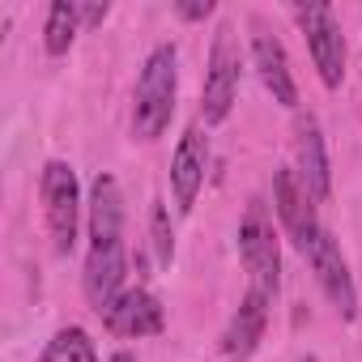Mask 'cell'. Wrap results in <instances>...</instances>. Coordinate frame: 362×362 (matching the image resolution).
I'll list each match as a JSON object with an SVG mask.
<instances>
[{
  "instance_id": "cell-1",
  "label": "cell",
  "mask_w": 362,
  "mask_h": 362,
  "mask_svg": "<svg viewBox=\"0 0 362 362\" xmlns=\"http://www.w3.org/2000/svg\"><path fill=\"white\" fill-rule=\"evenodd\" d=\"M124 197L115 175H98L90 188V256H86V298L103 315L124 290Z\"/></svg>"
},
{
  "instance_id": "cell-2",
  "label": "cell",
  "mask_w": 362,
  "mask_h": 362,
  "mask_svg": "<svg viewBox=\"0 0 362 362\" xmlns=\"http://www.w3.org/2000/svg\"><path fill=\"white\" fill-rule=\"evenodd\" d=\"M175 90H179V52L170 43H158L136 77V98H132V136L136 141H158L175 115Z\"/></svg>"
},
{
  "instance_id": "cell-3",
  "label": "cell",
  "mask_w": 362,
  "mask_h": 362,
  "mask_svg": "<svg viewBox=\"0 0 362 362\" xmlns=\"http://www.w3.org/2000/svg\"><path fill=\"white\" fill-rule=\"evenodd\" d=\"M239 260H243V269L252 277V290L273 298L277 286H281V252H277L273 218L264 214L260 201H252L243 222H239Z\"/></svg>"
},
{
  "instance_id": "cell-4",
  "label": "cell",
  "mask_w": 362,
  "mask_h": 362,
  "mask_svg": "<svg viewBox=\"0 0 362 362\" xmlns=\"http://www.w3.org/2000/svg\"><path fill=\"white\" fill-rule=\"evenodd\" d=\"M239 73H243V47L230 22L218 26L214 47H209V73H205V94H201V115L205 124H222L239 98Z\"/></svg>"
},
{
  "instance_id": "cell-5",
  "label": "cell",
  "mask_w": 362,
  "mask_h": 362,
  "mask_svg": "<svg viewBox=\"0 0 362 362\" xmlns=\"http://www.w3.org/2000/svg\"><path fill=\"white\" fill-rule=\"evenodd\" d=\"M43 209H47V230L60 256L77 247V222H81V184L77 170L60 158L43 166Z\"/></svg>"
},
{
  "instance_id": "cell-6",
  "label": "cell",
  "mask_w": 362,
  "mask_h": 362,
  "mask_svg": "<svg viewBox=\"0 0 362 362\" xmlns=\"http://www.w3.org/2000/svg\"><path fill=\"white\" fill-rule=\"evenodd\" d=\"M294 18L303 26V39H307V52H311V64H315L320 81L328 90H337L341 77H345V35H341L332 9L315 0V5H298Z\"/></svg>"
},
{
  "instance_id": "cell-7",
  "label": "cell",
  "mask_w": 362,
  "mask_h": 362,
  "mask_svg": "<svg viewBox=\"0 0 362 362\" xmlns=\"http://www.w3.org/2000/svg\"><path fill=\"white\" fill-rule=\"evenodd\" d=\"M273 205H277V218H281L290 243L307 256L315 247V239L324 235V226L315 218V197L303 188V179H298L294 166H281L277 170V179H273Z\"/></svg>"
},
{
  "instance_id": "cell-8",
  "label": "cell",
  "mask_w": 362,
  "mask_h": 362,
  "mask_svg": "<svg viewBox=\"0 0 362 362\" xmlns=\"http://www.w3.org/2000/svg\"><path fill=\"white\" fill-rule=\"evenodd\" d=\"M307 260H311V269H315L320 290H324L328 303L337 307V315H341V320H354V315H358V290H354L349 264H345V256H341V247H337V239H332L328 230L315 239V247L307 252Z\"/></svg>"
},
{
  "instance_id": "cell-9",
  "label": "cell",
  "mask_w": 362,
  "mask_h": 362,
  "mask_svg": "<svg viewBox=\"0 0 362 362\" xmlns=\"http://www.w3.org/2000/svg\"><path fill=\"white\" fill-rule=\"evenodd\" d=\"M205 166H209V136L201 128H188L170 158V192H175L179 214H192L201 184H205Z\"/></svg>"
},
{
  "instance_id": "cell-10",
  "label": "cell",
  "mask_w": 362,
  "mask_h": 362,
  "mask_svg": "<svg viewBox=\"0 0 362 362\" xmlns=\"http://www.w3.org/2000/svg\"><path fill=\"white\" fill-rule=\"evenodd\" d=\"M294 158H298V179L303 188L315 197V201H328L332 192V170H328V149H324V132H320V119L315 115H298L294 124Z\"/></svg>"
},
{
  "instance_id": "cell-11",
  "label": "cell",
  "mask_w": 362,
  "mask_h": 362,
  "mask_svg": "<svg viewBox=\"0 0 362 362\" xmlns=\"http://www.w3.org/2000/svg\"><path fill=\"white\" fill-rule=\"evenodd\" d=\"M103 324L115 332V337H153L162 332L166 315H162V303L149 294V290H124L107 311H103Z\"/></svg>"
},
{
  "instance_id": "cell-12",
  "label": "cell",
  "mask_w": 362,
  "mask_h": 362,
  "mask_svg": "<svg viewBox=\"0 0 362 362\" xmlns=\"http://www.w3.org/2000/svg\"><path fill=\"white\" fill-rule=\"evenodd\" d=\"M252 60H256L260 81H264V90L273 94V103L298 107V86H294V73H290V60H286L281 39L269 35V30H260V35L252 39Z\"/></svg>"
},
{
  "instance_id": "cell-13",
  "label": "cell",
  "mask_w": 362,
  "mask_h": 362,
  "mask_svg": "<svg viewBox=\"0 0 362 362\" xmlns=\"http://www.w3.org/2000/svg\"><path fill=\"white\" fill-rule=\"evenodd\" d=\"M269 307H273V298H264V294L247 290L243 307L235 311V320H230V324H226V332H222V354H226V358H247V354L260 345L264 324H269Z\"/></svg>"
},
{
  "instance_id": "cell-14",
  "label": "cell",
  "mask_w": 362,
  "mask_h": 362,
  "mask_svg": "<svg viewBox=\"0 0 362 362\" xmlns=\"http://www.w3.org/2000/svg\"><path fill=\"white\" fill-rule=\"evenodd\" d=\"M77 30H81V9L69 5V0H56L47 9V26H43L47 56H69V47L77 43Z\"/></svg>"
},
{
  "instance_id": "cell-15",
  "label": "cell",
  "mask_w": 362,
  "mask_h": 362,
  "mask_svg": "<svg viewBox=\"0 0 362 362\" xmlns=\"http://www.w3.org/2000/svg\"><path fill=\"white\" fill-rule=\"evenodd\" d=\"M39 362H98V349H94V341H90L86 328L69 324V328H60L47 341V349L39 354Z\"/></svg>"
},
{
  "instance_id": "cell-16",
  "label": "cell",
  "mask_w": 362,
  "mask_h": 362,
  "mask_svg": "<svg viewBox=\"0 0 362 362\" xmlns=\"http://www.w3.org/2000/svg\"><path fill=\"white\" fill-rule=\"evenodd\" d=\"M149 239H153V256H158V264L166 269V264L175 260V235H170V222H166V209H162V205L149 209Z\"/></svg>"
},
{
  "instance_id": "cell-17",
  "label": "cell",
  "mask_w": 362,
  "mask_h": 362,
  "mask_svg": "<svg viewBox=\"0 0 362 362\" xmlns=\"http://www.w3.org/2000/svg\"><path fill=\"white\" fill-rule=\"evenodd\" d=\"M214 0H179V5H175V13L179 18H184V22H205V18H214Z\"/></svg>"
},
{
  "instance_id": "cell-18",
  "label": "cell",
  "mask_w": 362,
  "mask_h": 362,
  "mask_svg": "<svg viewBox=\"0 0 362 362\" xmlns=\"http://www.w3.org/2000/svg\"><path fill=\"white\" fill-rule=\"evenodd\" d=\"M81 9V22L86 26H98V22H107V13H111V5H77Z\"/></svg>"
},
{
  "instance_id": "cell-19",
  "label": "cell",
  "mask_w": 362,
  "mask_h": 362,
  "mask_svg": "<svg viewBox=\"0 0 362 362\" xmlns=\"http://www.w3.org/2000/svg\"><path fill=\"white\" fill-rule=\"evenodd\" d=\"M107 362H136V358H132V354H124V349H119V354H111V358H107Z\"/></svg>"
},
{
  "instance_id": "cell-20",
  "label": "cell",
  "mask_w": 362,
  "mask_h": 362,
  "mask_svg": "<svg viewBox=\"0 0 362 362\" xmlns=\"http://www.w3.org/2000/svg\"><path fill=\"white\" fill-rule=\"evenodd\" d=\"M303 362H315V358H303Z\"/></svg>"
}]
</instances>
